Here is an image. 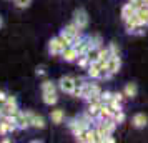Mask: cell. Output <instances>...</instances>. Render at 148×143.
Wrapping results in <instances>:
<instances>
[{
    "instance_id": "6da1fadb",
    "label": "cell",
    "mask_w": 148,
    "mask_h": 143,
    "mask_svg": "<svg viewBox=\"0 0 148 143\" xmlns=\"http://www.w3.org/2000/svg\"><path fill=\"white\" fill-rule=\"evenodd\" d=\"M116 125L118 123L115 122L113 118H107V120H98V125H97V133H98V140L103 138V136H108L112 135L116 128Z\"/></svg>"
},
{
    "instance_id": "7a4b0ae2",
    "label": "cell",
    "mask_w": 148,
    "mask_h": 143,
    "mask_svg": "<svg viewBox=\"0 0 148 143\" xmlns=\"http://www.w3.org/2000/svg\"><path fill=\"white\" fill-rule=\"evenodd\" d=\"M68 47V43L62 37H57L53 40H50V45H48V52L52 55H62V52Z\"/></svg>"
},
{
    "instance_id": "3957f363",
    "label": "cell",
    "mask_w": 148,
    "mask_h": 143,
    "mask_svg": "<svg viewBox=\"0 0 148 143\" xmlns=\"http://www.w3.org/2000/svg\"><path fill=\"white\" fill-rule=\"evenodd\" d=\"M73 23L80 28V30L87 28V25H88V14H87V10H83V8L75 10V14H73Z\"/></svg>"
},
{
    "instance_id": "277c9868",
    "label": "cell",
    "mask_w": 148,
    "mask_h": 143,
    "mask_svg": "<svg viewBox=\"0 0 148 143\" xmlns=\"http://www.w3.org/2000/svg\"><path fill=\"white\" fill-rule=\"evenodd\" d=\"M121 68V60H120V55H112L107 62V72L110 77H113L115 73H118Z\"/></svg>"
},
{
    "instance_id": "5b68a950",
    "label": "cell",
    "mask_w": 148,
    "mask_h": 143,
    "mask_svg": "<svg viewBox=\"0 0 148 143\" xmlns=\"http://www.w3.org/2000/svg\"><path fill=\"white\" fill-rule=\"evenodd\" d=\"M60 88H62V92L73 95L75 88H77V80L72 78V77H62L60 78Z\"/></svg>"
},
{
    "instance_id": "8992f818",
    "label": "cell",
    "mask_w": 148,
    "mask_h": 143,
    "mask_svg": "<svg viewBox=\"0 0 148 143\" xmlns=\"http://www.w3.org/2000/svg\"><path fill=\"white\" fill-rule=\"evenodd\" d=\"M78 138V142H83V143H95L98 142V133H97V130H85L82 135L77 136Z\"/></svg>"
},
{
    "instance_id": "52a82bcc",
    "label": "cell",
    "mask_w": 148,
    "mask_h": 143,
    "mask_svg": "<svg viewBox=\"0 0 148 143\" xmlns=\"http://www.w3.org/2000/svg\"><path fill=\"white\" fill-rule=\"evenodd\" d=\"M101 105L103 103L100 102V100H95V102H88V110H87V113L92 118H98V115H100V110H101Z\"/></svg>"
},
{
    "instance_id": "ba28073f",
    "label": "cell",
    "mask_w": 148,
    "mask_h": 143,
    "mask_svg": "<svg viewBox=\"0 0 148 143\" xmlns=\"http://www.w3.org/2000/svg\"><path fill=\"white\" fill-rule=\"evenodd\" d=\"M136 5L135 3H132V2H128V3H125L123 7H121V20L125 22L127 18H130L132 15H135L136 14Z\"/></svg>"
},
{
    "instance_id": "9c48e42d",
    "label": "cell",
    "mask_w": 148,
    "mask_h": 143,
    "mask_svg": "<svg viewBox=\"0 0 148 143\" xmlns=\"http://www.w3.org/2000/svg\"><path fill=\"white\" fill-rule=\"evenodd\" d=\"M136 17H138V22L141 25L148 27V7L147 5H141V7L136 8Z\"/></svg>"
},
{
    "instance_id": "30bf717a",
    "label": "cell",
    "mask_w": 148,
    "mask_h": 143,
    "mask_svg": "<svg viewBox=\"0 0 148 143\" xmlns=\"http://www.w3.org/2000/svg\"><path fill=\"white\" fill-rule=\"evenodd\" d=\"M62 57L67 62H73L75 58H78V52H77V48H75L73 45H68V47L62 52Z\"/></svg>"
},
{
    "instance_id": "8fae6325",
    "label": "cell",
    "mask_w": 148,
    "mask_h": 143,
    "mask_svg": "<svg viewBox=\"0 0 148 143\" xmlns=\"http://www.w3.org/2000/svg\"><path fill=\"white\" fill-rule=\"evenodd\" d=\"M132 123H133L135 128H145L147 123H148V116L145 115V113H136V115L133 116Z\"/></svg>"
},
{
    "instance_id": "7c38bea8",
    "label": "cell",
    "mask_w": 148,
    "mask_h": 143,
    "mask_svg": "<svg viewBox=\"0 0 148 143\" xmlns=\"http://www.w3.org/2000/svg\"><path fill=\"white\" fill-rule=\"evenodd\" d=\"M123 93L127 98H135L136 93H138V87H136V83H127V87L123 88Z\"/></svg>"
},
{
    "instance_id": "4fadbf2b",
    "label": "cell",
    "mask_w": 148,
    "mask_h": 143,
    "mask_svg": "<svg viewBox=\"0 0 148 143\" xmlns=\"http://www.w3.org/2000/svg\"><path fill=\"white\" fill-rule=\"evenodd\" d=\"M28 116H30V125L32 127H35V128H43L45 127V120L42 116L35 115V113H28Z\"/></svg>"
},
{
    "instance_id": "5bb4252c",
    "label": "cell",
    "mask_w": 148,
    "mask_h": 143,
    "mask_svg": "<svg viewBox=\"0 0 148 143\" xmlns=\"http://www.w3.org/2000/svg\"><path fill=\"white\" fill-rule=\"evenodd\" d=\"M50 118H52V122L53 123H62L63 122V118H65V115H63V112L62 110H52V113H50Z\"/></svg>"
},
{
    "instance_id": "9a60e30c",
    "label": "cell",
    "mask_w": 148,
    "mask_h": 143,
    "mask_svg": "<svg viewBox=\"0 0 148 143\" xmlns=\"http://www.w3.org/2000/svg\"><path fill=\"white\" fill-rule=\"evenodd\" d=\"M57 93H43V102L47 103V105H53V103H57Z\"/></svg>"
},
{
    "instance_id": "2e32d148",
    "label": "cell",
    "mask_w": 148,
    "mask_h": 143,
    "mask_svg": "<svg viewBox=\"0 0 148 143\" xmlns=\"http://www.w3.org/2000/svg\"><path fill=\"white\" fill-rule=\"evenodd\" d=\"M42 92H43V93H53L55 92V85L52 82L45 80V82L42 83Z\"/></svg>"
},
{
    "instance_id": "e0dca14e",
    "label": "cell",
    "mask_w": 148,
    "mask_h": 143,
    "mask_svg": "<svg viewBox=\"0 0 148 143\" xmlns=\"http://www.w3.org/2000/svg\"><path fill=\"white\" fill-rule=\"evenodd\" d=\"M112 118H113V120L118 123V125H120V123H123V122H125V113H123V110H118V112H115Z\"/></svg>"
},
{
    "instance_id": "ac0fdd59",
    "label": "cell",
    "mask_w": 148,
    "mask_h": 143,
    "mask_svg": "<svg viewBox=\"0 0 148 143\" xmlns=\"http://www.w3.org/2000/svg\"><path fill=\"white\" fill-rule=\"evenodd\" d=\"M112 98H113V93H112V92H101V95H100L101 103H110Z\"/></svg>"
},
{
    "instance_id": "d6986e66",
    "label": "cell",
    "mask_w": 148,
    "mask_h": 143,
    "mask_svg": "<svg viewBox=\"0 0 148 143\" xmlns=\"http://www.w3.org/2000/svg\"><path fill=\"white\" fill-rule=\"evenodd\" d=\"M32 3V0H15V5L18 8H25V7H28Z\"/></svg>"
},
{
    "instance_id": "ffe728a7",
    "label": "cell",
    "mask_w": 148,
    "mask_h": 143,
    "mask_svg": "<svg viewBox=\"0 0 148 143\" xmlns=\"http://www.w3.org/2000/svg\"><path fill=\"white\" fill-rule=\"evenodd\" d=\"M108 48H110V52H112V55H118V47L115 45L113 42H112V43L108 45Z\"/></svg>"
},
{
    "instance_id": "44dd1931",
    "label": "cell",
    "mask_w": 148,
    "mask_h": 143,
    "mask_svg": "<svg viewBox=\"0 0 148 143\" xmlns=\"http://www.w3.org/2000/svg\"><path fill=\"white\" fill-rule=\"evenodd\" d=\"M0 27H2V18H0Z\"/></svg>"
}]
</instances>
